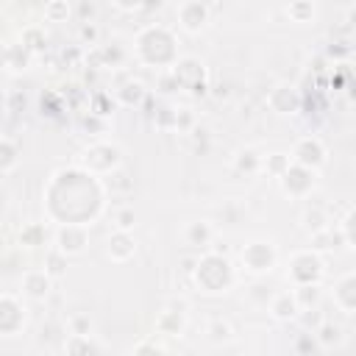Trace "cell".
Instances as JSON below:
<instances>
[{
    "mask_svg": "<svg viewBox=\"0 0 356 356\" xmlns=\"http://www.w3.org/2000/svg\"><path fill=\"white\" fill-rule=\"evenodd\" d=\"M195 281L203 292H222L231 286L234 273H231V261L220 253H206L197 267H195Z\"/></svg>",
    "mask_w": 356,
    "mask_h": 356,
    "instance_id": "2",
    "label": "cell"
},
{
    "mask_svg": "<svg viewBox=\"0 0 356 356\" xmlns=\"http://www.w3.org/2000/svg\"><path fill=\"white\" fill-rule=\"evenodd\" d=\"M47 17H50V19H61V17H67V6H64L61 0H53V3L47 6Z\"/></svg>",
    "mask_w": 356,
    "mask_h": 356,
    "instance_id": "29",
    "label": "cell"
},
{
    "mask_svg": "<svg viewBox=\"0 0 356 356\" xmlns=\"http://www.w3.org/2000/svg\"><path fill=\"white\" fill-rule=\"evenodd\" d=\"M270 312H273L278 320H292V317L300 312V306H298L295 295H289V292H281V295H275V298H273V303H270Z\"/></svg>",
    "mask_w": 356,
    "mask_h": 356,
    "instance_id": "16",
    "label": "cell"
},
{
    "mask_svg": "<svg viewBox=\"0 0 356 356\" xmlns=\"http://www.w3.org/2000/svg\"><path fill=\"white\" fill-rule=\"evenodd\" d=\"M186 125H192V114L189 108H181V114H175V128H186Z\"/></svg>",
    "mask_w": 356,
    "mask_h": 356,
    "instance_id": "31",
    "label": "cell"
},
{
    "mask_svg": "<svg viewBox=\"0 0 356 356\" xmlns=\"http://www.w3.org/2000/svg\"><path fill=\"white\" fill-rule=\"evenodd\" d=\"M286 164H289V156H281V153H275V156L267 159V170H270L273 175H281V172L286 170Z\"/></svg>",
    "mask_w": 356,
    "mask_h": 356,
    "instance_id": "28",
    "label": "cell"
},
{
    "mask_svg": "<svg viewBox=\"0 0 356 356\" xmlns=\"http://www.w3.org/2000/svg\"><path fill=\"white\" fill-rule=\"evenodd\" d=\"M181 314L178 312H164L161 314V320H159V325H161V331H167V334H178L181 331Z\"/></svg>",
    "mask_w": 356,
    "mask_h": 356,
    "instance_id": "25",
    "label": "cell"
},
{
    "mask_svg": "<svg viewBox=\"0 0 356 356\" xmlns=\"http://www.w3.org/2000/svg\"><path fill=\"white\" fill-rule=\"evenodd\" d=\"M56 245L64 256H75L86 248V225H78V222H64L58 236H56Z\"/></svg>",
    "mask_w": 356,
    "mask_h": 356,
    "instance_id": "8",
    "label": "cell"
},
{
    "mask_svg": "<svg viewBox=\"0 0 356 356\" xmlns=\"http://www.w3.org/2000/svg\"><path fill=\"white\" fill-rule=\"evenodd\" d=\"M44 273H47L50 278H56V275L64 273V253H61V250H56V253L47 256V267H44Z\"/></svg>",
    "mask_w": 356,
    "mask_h": 356,
    "instance_id": "26",
    "label": "cell"
},
{
    "mask_svg": "<svg viewBox=\"0 0 356 356\" xmlns=\"http://www.w3.org/2000/svg\"><path fill=\"white\" fill-rule=\"evenodd\" d=\"M209 239H211V228H209V222H189V228H186V242L189 245H209Z\"/></svg>",
    "mask_w": 356,
    "mask_h": 356,
    "instance_id": "18",
    "label": "cell"
},
{
    "mask_svg": "<svg viewBox=\"0 0 356 356\" xmlns=\"http://www.w3.org/2000/svg\"><path fill=\"white\" fill-rule=\"evenodd\" d=\"M261 167V159L253 153V150H242L239 156H236V170L239 172H256Z\"/></svg>",
    "mask_w": 356,
    "mask_h": 356,
    "instance_id": "21",
    "label": "cell"
},
{
    "mask_svg": "<svg viewBox=\"0 0 356 356\" xmlns=\"http://www.w3.org/2000/svg\"><path fill=\"white\" fill-rule=\"evenodd\" d=\"M28 58H31V50H28V47L11 44V56H8V67H11V70H25Z\"/></svg>",
    "mask_w": 356,
    "mask_h": 356,
    "instance_id": "23",
    "label": "cell"
},
{
    "mask_svg": "<svg viewBox=\"0 0 356 356\" xmlns=\"http://www.w3.org/2000/svg\"><path fill=\"white\" fill-rule=\"evenodd\" d=\"M111 153H120V150L111 147V145H95V147H89V150H86V167L95 170V172H108V170H114L120 159H106V156H111Z\"/></svg>",
    "mask_w": 356,
    "mask_h": 356,
    "instance_id": "11",
    "label": "cell"
},
{
    "mask_svg": "<svg viewBox=\"0 0 356 356\" xmlns=\"http://www.w3.org/2000/svg\"><path fill=\"white\" fill-rule=\"evenodd\" d=\"M323 275V261L317 253L312 250H303V253H295L292 261H289V278L295 284H317V278Z\"/></svg>",
    "mask_w": 356,
    "mask_h": 356,
    "instance_id": "4",
    "label": "cell"
},
{
    "mask_svg": "<svg viewBox=\"0 0 356 356\" xmlns=\"http://www.w3.org/2000/svg\"><path fill=\"white\" fill-rule=\"evenodd\" d=\"M228 334H231V328H228L225 323H214V325H211V337H214V339H228Z\"/></svg>",
    "mask_w": 356,
    "mask_h": 356,
    "instance_id": "30",
    "label": "cell"
},
{
    "mask_svg": "<svg viewBox=\"0 0 356 356\" xmlns=\"http://www.w3.org/2000/svg\"><path fill=\"white\" fill-rule=\"evenodd\" d=\"M120 8H139L142 6V0H114Z\"/></svg>",
    "mask_w": 356,
    "mask_h": 356,
    "instance_id": "34",
    "label": "cell"
},
{
    "mask_svg": "<svg viewBox=\"0 0 356 356\" xmlns=\"http://www.w3.org/2000/svg\"><path fill=\"white\" fill-rule=\"evenodd\" d=\"M292 161L300 164V167H309V170L323 167V161H325V147H323V142H320L317 136L300 139V142L295 145V150H292Z\"/></svg>",
    "mask_w": 356,
    "mask_h": 356,
    "instance_id": "6",
    "label": "cell"
},
{
    "mask_svg": "<svg viewBox=\"0 0 356 356\" xmlns=\"http://www.w3.org/2000/svg\"><path fill=\"white\" fill-rule=\"evenodd\" d=\"M298 106H300V95H298L292 86H278V89H273V95H270V108H273V111H278V114H292V111H298Z\"/></svg>",
    "mask_w": 356,
    "mask_h": 356,
    "instance_id": "12",
    "label": "cell"
},
{
    "mask_svg": "<svg viewBox=\"0 0 356 356\" xmlns=\"http://www.w3.org/2000/svg\"><path fill=\"white\" fill-rule=\"evenodd\" d=\"M8 56H11V44H0V67H8Z\"/></svg>",
    "mask_w": 356,
    "mask_h": 356,
    "instance_id": "33",
    "label": "cell"
},
{
    "mask_svg": "<svg viewBox=\"0 0 356 356\" xmlns=\"http://www.w3.org/2000/svg\"><path fill=\"white\" fill-rule=\"evenodd\" d=\"M50 289V275L44 270H31L22 275V292L31 298H44Z\"/></svg>",
    "mask_w": 356,
    "mask_h": 356,
    "instance_id": "14",
    "label": "cell"
},
{
    "mask_svg": "<svg viewBox=\"0 0 356 356\" xmlns=\"http://www.w3.org/2000/svg\"><path fill=\"white\" fill-rule=\"evenodd\" d=\"M67 350H95V345H92V342H86V339H81V342L67 345Z\"/></svg>",
    "mask_w": 356,
    "mask_h": 356,
    "instance_id": "32",
    "label": "cell"
},
{
    "mask_svg": "<svg viewBox=\"0 0 356 356\" xmlns=\"http://www.w3.org/2000/svg\"><path fill=\"white\" fill-rule=\"evenodd\" d=\"M334 300H337L348 314L356 309V278H353V275H345V278L337 284V289H334Z\"/></svg>",
    "mask_w": 356,
    "mask_h": 356,
    "instance_id": "15",
    "label": "cell"
},
{
    "mask_svg": "<svg viewBox=\"0 0 356 356\" xmlns=\"http://www.w3.org/2000/svg\"><path fill=\"white\" fill-rule=\"evenodd\" d=\"M14 164H17V147H14V142L0 136V172L11 170Z\"/></svg>",
    "mask_w": 356,
    "mask_h": 356,
    "instance_id": "20",
    "label": "cell"
},
{
    "mask_svg": "<svg viewBox=\"0 0 356 356\" xmlns=\"http://www.w3.org/2000/svg\"><path fill=\"white\" fill-rule=\"evenodd\" d=\"M172 75L178 78L181 86H192L195 95H203V92H206V83H203V64H200V61H195V58H181V61H175Z\"/></svg>",
    "mask_w": 356,
    "mask_h": 356,
    "instance_id": "7",
    "label": "cell"
},
{
    "mask_svg": "<svg viewBox=\"0 0 356 356\" xmlns=\"http://www.w3.org/2000/svg\"><path fill=\"white\" fill-rule=\"evenodd\" d=\"M292 295L300 309H312V303H317V298H320V289H317V284H298V289Z\"/></svg>",
    "mask_w": 356,
    "mask_h": 356,
    "instance_id": "19",
    "label": "cell"
},
{
    "mask_svg": "<svg viewBox=\"0 0 356 356\" xmlns=\"http://www.w3.org/2000/svg\"><path fill=\"white\" fill-rule=\"evenodd\" d=\"M175 39L170 31L164 28H147L139 33L136 39V50L139 56L147 61V64H156V67H167L175 61Z\"/></svg>",
    "mask_w": 356,
    "mask_h": 356,
    "instance_id": "1",
    "label": "cell"
},
{
    "mask_svg": "<svg viewBox=\"0 0 356 356\" xmlns=\"http://www.w3.org/2000/svg\"><path fill=\"white\" fill-rule=\"evenodd\" d=\"M242 261L250 273H270L275 264V250L267 242H250L242 250Z\"/></svg>",
    "mask_w": 356,
    "mask_h": 356,
    "instance_id": "5",
    "label": "cell"
},
{
    "mask_svg": "<svg viewBox=\"0 0 356 356\" xmlns=\"http://www.w3.org/2000/svg\"><path fill=\"white\" fill-rule=\"evenodd\" d=\"M312 11H314L312 0H289V17H292V19L303 22V19L312 17Z\"/></svg>",
    "mask_w": 356,
    "mask_h": 356,
    "instance_id": "22",
    "label": "cell"
},
{
    "mask_svg": "<svg viewBox=\"0 0 356 356\" xmlns=\"http://www.w3.org/2000/svg\"><path fill=\"white\" fill-rule=\"evenodd\" d=\"M134 222H136L134 209H117V211H114V225H117V231H131Z\"/></svg>",
    "mask_w": 356,
    "mask_h": 356,
    "instance_id": "24",
    "label": "cell"
},
{
    "mask_svg": "<svg viewBox=\"0 0 356 356\" xmlns=\"http://www.w3.org/2000/svg\"><path fill=\"white\" fill-rule=\"evenodd\" d=\"M142 95H145L142 83H139V81H128V83H122V89L117 92V100H120L122 106H134V103L142 100Z\"/></svg>",
    "mask_w": 356,
    "mask_h": 356,
    "instance_id": "17",
    "label": "cell"
},
{
    "mask_svg": "<svg viewBox=\"0 0 356 356\" xmlns=\"http://www.w3.org/2000/svg\"><path fill=\"white\" fill-rule=\"evenodd\" d=\"M108 256L114 261H125V259L134 256V236H131V231H114L108 236Z\"/></svg>",
    "mask_w": 356,
    "mask_h": 356,
    "instance_id": "13",
    "label": "cell"
},
{
    "mask_svg": "<svg viewBox=\"0 0 356 356\" xmlns=\"http://www.w3.org/2000/svg\"><path fill=\"white\" fill-rule=\"evenodd\" d=\"M22 245H28V248H36V245H42V228L39 225H28L25 231H22Z\"/></svg>",
    "mask_w": 356,
    "mask_h": 356,
    "instance_id": "27",
    "label": "cell"
},
{
    "mask_svg": "<svg viewBox=\"0 0 356 356\" xmlns=\"http://www.w3.org/2000/svg\"><path fill=\"white\" fill-rule=\"evenodd\" d=\"M25 323V314L14 298H0V334H14Z\"/></svg>",
    "mask_w": 356,
    "mask_h": 356,
    "instance_id": "10",
    "label": "cell"
},
{
    "mask_svg": "<svg viewBox=\"0 0 356 356\" xmlns=\"http://www.w3.org/2000/svg\"><path fill=\"white\" fill-rule=\"evenodd\" d=\"M178 22L186 28V31H200L206 22H209V8L203 0H186L181 8H178Z\"/></svg>",
    "mask_w": 356,
    "mask_h": 356,
    "instance_id": "9",
    "label": "cell"
},
{
    "mask_svg": "<svg viewBox=\"0 0 356 356\" xmlns=\"http://www.w3.org/2000/svg\"><path fill=\"white\" fill-rule=\"evenodd\" d=\"M278 178H281L284 192L292 195V197H306V195L312 192V186H314V170L300 167V164H295V161H289L286 170H284Z\"/></svg>",
    "mask_w": 356,
    "mask_h": 356,
    "instance_id": "3",
    "label": "cell"
}]
</instances>
